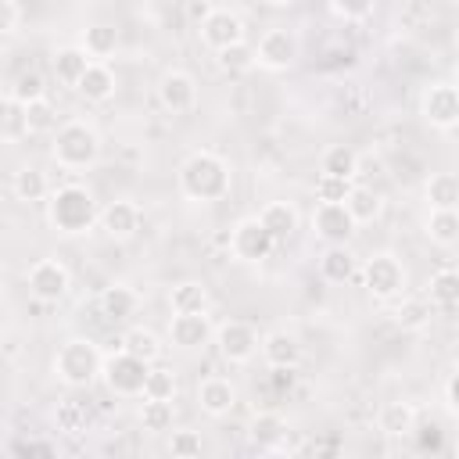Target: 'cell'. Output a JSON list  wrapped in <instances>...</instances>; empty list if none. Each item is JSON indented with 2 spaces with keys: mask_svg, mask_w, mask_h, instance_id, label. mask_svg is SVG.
Instances as JSON below:
<instances>
[{
  "mask_svg": "<svg viewBox=\"0 0 459 459\" xmlns=\"http://www.w3.org/2000/svg\"><path fill=\"white\" fill-rule=\"evenodd\" d=\"M179 190L190 201H222L230 194V165L215 151H190L179 165Z\"/></svg>",
  "mask_w": 459,
  "mask_h": 459,
  "instance_id": "6da1fadb",
  "label": "cell"
},
{
  "mask_svg": "<svg viewBox=\"0 0 459 459\" xmlns=\"http://www.w3.org/2000/svg\"><path fill=\"white\" fill-rule=\"evenodd\" d=\"M47 219H50V226H54L57 233L79 237V233H86V230L100 219V212H97L93 194H90L86 186L65 183V186H57V190L50 194V201H47Z\"/></svg>",
  "mask_w": 459,
  "mask_h": 459,
  "instance_id": "7a4b0ae2",
  "label": "cell"
},
{
  "mask_svg": "<svg viewBox=\"0 0 459 459\" xmlns=\"http://www.w3.org/2000/svg\"><path fill=\"white\" fill-rule=\"evenodd\" d=\"M104 373V355L90 337H68L54 355V377L65 387H90Z\"/></svg>",
  "mask_w": 459,
  "mask_h": 459,
  "instance_id": "3957f363",
  "label": "cell"
},
{
  "mask_svg": "<svg viewBox=\"0 0 459 459\" xmlns=\"http://www.w3.org/2000/svg\"><path fill=\"white\" fill-rule=\"evenodd\" d=\"M50 154L61 169L68 172H82L90 165H97L100 158V136L90 122H65L57 133H54V143H50Z\"/></svg>",
  "mask_w": 459,
  "mask_h": 459,
  "instance_id": "277c9868",
  "label": "cell"
},
{
  "mask_svg": "<svg viewBox=\"0 0 459 459\" xmlns=\"http://www.w3.org/2000/svg\"><path fill=\"white\" fill-rule=\"evenodd\" d=\"M147 377H151V366L133 359L129 351H115L104 359V387L115 394V398H143V387H147Z\"/></svg>",
  "mask_w": 459,
  "mask_h": 459,
  "instance_id": "5b68a950",
  "label": "cell"
},
{
  "mask_svg": "<svg viewBox=\"0 0 459 459\" xmlns=\"http://www.w3.org/2000/svg\"><path fill=\"white\" fill-rule=\"evenodd\" d=\"M215 344H219V355L233 366H244L262 351V337L247 319H226L215 330Z\"/></svg>",
  "mask_w": 459,
  "mask_h": 459,
  "instance_id": "8992f818",
  "label": "cell"
},
{
  "mask_svg": "<svg viewBox=\"0 0 459 459\" xmlns=\"http://www.w3.org/2000/svg\"><path fill=\"white\" fill-rule=\"evenodd\" d=\"M362 280H366V290H369L377 301H391V298H398V294L405 290V265H402L394 255L380 251V255L366 258Z\"/></svg>",
  "mask_w": 459,
  "mask_h": 459,
  "instance_id": "52a82bcc",
  "label": "cell"
},
{
  "mask_svg": "<svg viewBox=\"0 0 459 459\" xmlns=\"http://www.w3.org/2000/svg\"><path fill=\"white\" fill-rule=\"evenodd\" d=\"M25 283H29V294H32L36 301L54 305V301H61V298L68 294L72 276H68V269H65L57 258H36V262L29 265V273H25Z\"/></svg>",
  "mask_w": 459,
  "mask_h": 459,
  "instance_id": "ba28073f",
  "label": "cell"
},
{
  "mask_svg": "<svg viewBox=\"0 0 459 459\" xmlns=\"http://www.w3.org/2000/svg\"><path fill=\"white\" fill-rule=\"evenodd\" d=\"M273 247H276V240H273V233L262 226L258 215H247V219H240V222L230 230V251H233V258H240V262H262V258H269Z\"/></svg>",
  "mask_w": 459,
  "mask_h": 459,
  "instance_id": "9c48e42d",
  "label": "cell"
},
{
  "mask_svg": "<svg viewBox=\"0 0 459 459\" xmlns=\"http://www.w3.org/2000/svg\"><path fill=\"white\" fill-rule=\"evenodd\" d=\"M420 115L434 129L459 126V90H455V82H430L420 97Z\"/></svg>",
  "mask_w": 459,
  "mask_h": 459,
  "instance_id": "30bf717a",
  "label": "cell"
},
{
  "mask_svg": "<svg viewBox=\"0 0 459 459\" xmlns=\"http://www.w3.org/2000/svg\"><path fill=\"white\" fill-rule=\"evenodd\" d=\"M298 36L290 32V29H283V25H276V29H265L262 32V39H258V47H255V57H258V65L262 68H269V72H287L294 61H298Z\"/></svg>",
  "mask_w": 459,
  "mask_h": 459,
  "instance_id": "8fae6325",
  "label": "cell"
},
{
  "mask_svg": "<svg viewBox=\"0 0 459 459\" xmlns=\"http://www.w3.org/2000/svg\"><path fill=\"white\" fill-rule=\"evenodd\" d=\"M201 43L212 47L215 54L226 50V47H237V43H247L244 39V18L230 7H215L208 14V22L201 25Z\"/></svg>",
  "mask_w": 459,
  "mask_h": 459,
  "instance_id": "7c38bea8",
  "label": "cell"
},
{
  "mask_svg": "<svg viewBox=\"0 0 459 459\" xmlns=\"http://www.w3.org/2000/svg\"><path fill=\"white\" fill-rule=\"evenodd\" d=\"M158 100H161V108L172 111V115L194 111V104H197V82H194V75L183 72V68L165 72L161 82H158Z\"/></svg>",
  "mask_w": 459,
  "mask_h": 459,
  "instance_id": "4fadbf2b",
  "label": "cell"
},
{
  "mask_svg": "<svg viewBox=\"0 0 459 459\" xmlns=\"http://www.w3.org/2000/svg\"><path fill=\"white\" fill-rule=\"evenodd\" d=\"M355 219H351V212L344 208V204H316V212H312V230L330 244V247H337V244H348L351 240V233H355Z\"/></svg>",
  "mask_w": 459,
  "mask_h": 459,
  "instance_id": "5bb4252c",
  "label": "cell"
},
{
  "mask_svg": "<svg viewBox=\"0 0 459 459\" xmlns=\"http://www.w3.org/2000/svg\"><path fill=\"white\" fill-rule=\"evenodd\" d=\"M262 359L273 366V369H298L301 362V341L287 330H269L262 337Z\"/></svg>",
  "mask_w": 459,
  "mask_h": 459,
  "instance_id": "9a60e30c",
  "label": "cell"
},
{
  "mask_svg": "<svg viewBox=\"0 0 459 459\" xmlns=\"http://www.w3.org/2000/svg\"><path fill=\"white\" fill-rule=\"evenodd\" d=\"M197 405H201V412H208V416H226V412L237 405V387H233V380H226V377H204V380L197 384Z\"/></svg>",
  "mask_w": 459,
  "mask_h": 459,
  "instance_id": "2e32d148",
  "label": "cell"
},
{
  "mask_svg": "<svg viewBox=\"0 0 459 459\" xmlns=\"http://www.w3.org/2000/svg\"><path fill=\"white\" fill-rule=\"evenodd\" d=\"M212 323H208V316L204 312H197V316H172L169 319V337H172V344L176 348H201V344H208L212 341Z\"/></svg>",
  "mask_w": 459,
  "mask_h": 459,
  "instance_id": "e0dca14e",
  "label": "cell"
},
{
  "mask_svg": "<svg viewBox=\"0 0 459 459\" xmlns=\"http://www.w3.org/2000/svg\"><path fill=\"white\" fill-rule=\"evenodd\" d=\"M100 230L111 237V240H129L136 230H140V208L133 201H111L104 212H100Z\"/></svg>",
  "mask_w": 459,
  "mask_h": 459,
  "instance_id": "ac0fdd59",
  "label": "cell"
},
{
  "mask_svg": "<svg viewBox=\"0 0 459 459\" xmlns=\"http://www.w3.org/2000/svg\"><path fill=\"white\" fill-rule=\"evenodd\" d=\"M423 197L430 212H459V176L455 172H434L423 186Z\"/></svg>",
  "mask_w": 459,
  "mask_h": 459,
  "instance_id": "d6986e66",
  "label": "cell"
},
{
  "mask_svg": "<svg viewBox=\"0 0 459 459\" xmlns=\"http://www.w3.org/2000/svg\"><path fill=\"white\" fill-rule=\"evenodd\" d=\"M115 72L104 65V61H93L90 65V72L79 79V86H75V93L79 97H86L90 104H104V100H111L115 97Z\"/></svg>",
  "mask_w": 459,
  "mask_h": 459,
  "instance_id": "ffe728a7",
  "label": "cell"
},
{
  "mask_svg": "<svg viewBox=\"0 0 459 459\" xmlns=\"http://www.w3.org/2000/svg\"><path fill=\"white\" fill-rule=\"evenodd\" d=\"M247 437H251L255 448H276L287 437V420L273 409H262V412H255V420L247 427Z\"/></svg>",
  "mask_w": 459,
  "mask_h": 459,
  "instance_id": "44dd1931",
  "label": "cell"
},
{
  "mask_svg": "<svg viewBox=\"0 0 459 459\" xmlns=\"http://www.w3.org/2000/svg\"><path fill=\"white\" fill-rule=\"evenodd\" d=\"M122 351H129L133 359H140V362L154 366V362L161 359L165 344H161V337H158L151 326H133V330H126V333H122Z\"/></svg>",
  "mask_w": 459,
  "mask_h": 459,
  "instance_id": "7402d4cb",
  "label": "cell"
},
{
  "mask_svg": "<svg viewBox=\"0 0 459 459\" xmlns=\"http://www.w3.org/2000/svg\"><path fill=\"white\" fill-rule=\"evenodd\" d=\"M90 54L82 50V47H61L57 54H54V75L65 82V86H79V79L90 72Z\"/></svg>",
  "mask_w": 459,
  "mask_h": 459,
  "instance_id": "603a6c76",
  "label": "cell"
},
{
  "mask_svg": "<svg viewBox=\"0 0 459 459\" xmlns=\"http://www.w3.org/2000/svg\"><path fill=\"white\" fill-rule=\"evenodd\" d=\"M169 305L176 316H197V312H208V290L204 283L197 280H183L169 290Z\"/></svg>",
  "mask_w": 459,
  "mask_h": 459,
  "instance_id": "cb8c5ba5",
  "label": "cell"
},
{
  "mask_svg": "<svg viewBox=\"0 0 459 459\" xmlns=\"http://www.w3.org/2000/svg\"><path fill=\"white\" fill-rule=\"evenodd\" d=\"M262 226L273 233V240H287L294 230H298V208L290 201H269L262 208Z\"/></svg>",
  "mask_w": 459,
  "mask_h": 459,
  "instance_id": "d4e9b609",
  "label": "cell"
},
{
  "mask_svg": "<svg viewBox=\"0 0 459 459\" xmlns=\"http://www.w3.org/2000/svg\"><path fill=\"white\" fill-rule=\"evenodd\" d=\"M136 308H140V294H136L133 287H126V283L104 287V294H100V312H104L108 319H129Z\"/></svg>",
  "mask_w": 459,
  "mask_h": 459,
  "instance_id": "484cf974",
  "label": "cell"
},
{
  "mask_svg": "<svg viewBox=\"0 0 459 459\" xmlns=\"http://www.w3.org/2000/svg\"><path fill=\"white\" fill-rule=\"evenodd\" d=\"M323 176H337V179H355L359 176V154L348 147V143H333L323 151V161H319Z\"/></svg>",
  "mask_w": 459,
  "mask_h": 459,
  "instance_id": "4316f807",
  "label": "cell"
},
{
  "mask_svg": "<svg viewBox=\"0 0 459 459\" xmlns=\"http://www.w3.org/2000/svg\"><path fill=\"white\" fill-rule=\"evenodd\" d=\"M344 208H348V212H351V219L362 226V222L380 219V212H384V197H380L373 186H359V183H351V194H348Z\"/></svg>",
  "mask_w": 459,
  "mask_h": 459,
  "instance_id": "83f0119b",
  "label": "cell"
},
{
  "mask_svg": "<svg viewBox=\"0 0 459 459\" xmlns=\"http://www.w3.org/2000/svg\"><path fill=\"white\" fill-rule=\"evenodd\" d=\"M412 423H416V409H412L409 402H398V398H394V402H384L380 412H377V427H380L384 434H391V437L409 434Z\"/></svg>",
  "mask_w": 459,
  "mask_h": 459,
  "instance_id": "f1b7e54d",
  "label": "cell"
},
{
  "mask_svg": "<svg viewBox=\"0 0 459 459\" xmlns=\"http://www.w3.org/2000/svg\"><path fill=\"white\" fill-rule=\"evenodd\" d=\"M4 97H11L14 104H36V100H43L47 97V79L36 72V68H29V72H18L14 79H11V86H7V93Z\"/></svg>",
  "mask_w": 459,
  "mask_h": 459,
  "instance_id": "f546056e",
  "label": "cell"
},
{
  "mask_svg": "<svg viewBox=\"0 0 459 459\" xmlns=\"http://www.w3.org/2000/svg\"><path fill=\"white\" fill-rule=\"evenodd\" d=\"M14 194H18V201H43V197H50L54 190H50V183H47V172L43 169H36V165H22L18 172H14Z\"/></svg>",
  "mask_w": 459,
  "mask_h": 459,
  "instance_id": "4dcf8cb0",
  "label": "cell"
},
{
  "mask_svg": "<svg viewBox=\"0 0 459 459\" xmlns=\"http://www.w3.org/2000/svg\"><path fill=\"white\" fill-rule=\"evenodd\" d=\"M54 423H57L61 434L79 437V434L90 430V409H86L82 402H75V398H65V402H57V409H54Z\"/></svg>",
  "mask_w": 459,
  "mask_h": 459,
  "instance_id": "1f68e13d",
  "label": "cell"
},
{
  "mask_svg": "<svg viewBox=\"0 0 459 459\" xmlns=\"http://www.w3.org/2000/svg\"><path fill=\"white\" fill-rule=\"evenodd\" d=\"M319 273H323L326 280H333V283H344V280L355 276V255H351L344 244L326 247L323 258H319Z\"/></svg>",
  "mask_w": 459,
  "mask_h": 459,
  "instance_id": "d6a6232c",
  "label": "cell"
},
{
  "mask_svg": "<svg viewBox=\"0 0 459 459\" xmlns=\"http://www.w3.org/2000/svg\"><path fill=\"white\" fill-rule=\"evenodd\" d=\"M115 47H118V29H115V25L97 22V25H90V29L82 32V50L90 54V61H100V57L115 54Z\"/></svg>",
  "mask_w": 459,
  "mask_h": 459,
  "instance_id": "836d02e7",
  "label": "cell"
},
{
  "mask_svg": "<svg viewBox=\"0 0 459 459\" xmlns=\"http://www.w3.org/2000/svg\"><path fill=\"white\" fill-rule=\"evenodd\" d=\"M391 319L402 326V330H423L430 323V301L427 298H402L394 308H391Z\"/></svg>",
  "mask_w": 459,
  "mask_h": 459,
  "instance_id": "e575fe53",
  "label": "cell"
},
{
  "mask_svg": "<svg viewBox=\"0 0 459 459\" xmlns=\"http://www.w3.org/2000/svg\"><path fill=\"white\" fill-rule=\"evenodd\" d=\"M427 301H430V305H441V308L459 305V273H455V269L434 273L430 283H427Z\"/></svg>",
  "mask_w": 459,
  "mask_h": 459,
  "instance_id": "d590c367",
  "label": "cell"
},
{
  "mask_svg": "<svg viewBox=\"0 0 459 459\" xmlns=\"http://www.w3.org/2000/svg\"><path fill=\"white\" fill-rule=\"evenodd\" d=\"M427 237L441 247L455 244L459 240V212H430L427 219Z\"/></svg>",
  "mask_w": 459,
  "mask_h": 459,
  "instance_id": "8d00e7d4",
  "label": "cell"
},
{
  "mask_svg": "<svg viewBox=\"0 0 459 459\" xmlns=\"http://www.w3.org/2000/svg\"><path fill=\"white\" fill-rule=\"evenodd\" d=\"M25 129H29V136H32V133L61 129V126H57V108H54L47 97L36 100V104H25Z\"/></svg>",
  "mask_w": 459,
  "mask_h": 459,
  "instance_id": "74e56055",
  "label": "cell"
},
{
  "mask_svg": "<svg viewBox=\"0 0 459 459\" xmlns=\"http://www.w3.org/2000/svg\"><path fill=\"white\" fill-rule=\"evenodd\" d=\"M176 373L165 369V366H151V377H147V387H143V398L151 402H172L176 398Z\"/></svg>",
  "mask_w": 459,
  "mask_h": 459,
  "instance_id": "f35d334b",
  "label": "cell"
},
{
  "mask_svg": "<svg viewBox=\"0 0 459 459\" xmlns=\"http://www.w3.org/2000/svg\"><path fill=\"white\" fill-rule=\"evenodd\" d=\"M172 402H151V398H143L140 402V423H143V430H151V434H161V430H169L172 427Z\"/></svg>",
  "mask_w": 459,
  "mask_h": 459,
  "instance_id": "ab89813d",
  "label": "cell"
},
{
  "mask_svg": "<svg viewBox=\"0 0 459 459\" xmlns=\"http://www.w3.org/2000/svg\"><path fill=\"white\" fill-rule=\"evenodd\" d=\"M215 61H219V68H226V72H244V68H251L258 57H255V47H251V43H237V47L219 50Z\"/></svg>",
  "mask_w": 459,
  "mask_h": 459,
  "instance_id": "60d3db41",
  "label": "cell"
},
{
  "mask_svg": "<svg viewBox=\"0 0 459 459\" xmlns=\"http://www.w3.org/2000/svg\"><path fill=\"white\" fill-rule=\"evenodd\" d=\"M201 448H204V441L197 430H172V437H169L172 459H201Z\"/></svg>",
  "mask_w": 459,
  "mask_h": 459,
  "instance_id": "b9f144b4",
  "label": "cell"
},
{
  "mask_svg": "<svg viewBox=\"0 0 459 459\" xmlns=\"http://www.w3.org/2000/svg\"><path fill=\"white\" fill-rule=\"evenodd\" d=\"M351 194V183L348 179H337V176H319L316 179V197L319 204H344Z\"/></svg>",
  "mask_w": 459,
  "mask_h": 459,
  "instance_id": "7bdbcfd3",
  "label": "cell"
},
{
  "mask_svg": "<svg viewBox=\"0 0 459 459\" xmlns=\"http://www.w3.org/2000/svg\"><path fill=\"white\" fill-rule=\"evenodd\" d=\"M22 133H29V129H25V108L14 104L11 97H4V140L14 143Z\"/></svg>",
  "mask_w": 459,
  "mask_h": 459,
  "instance_id": "ee69618b",
  "label": "cell"
},
{
  "mask_svg": "<svg viewBox=\"0 0 459 459\" xmlns=\"http://www.w3.org/2000/svg\"><path fill=\"white\" fill-rule=\"evenodd\" d=\"M18 25H22V7L14 0H0V36L18 32Z\"/></svg>",
  "mask_w": 459,
  "mask_h": 459,
  "instance_id": "f6af8a7d",
  "label": "cell"
},
{
  "mask_svg": "<svg viewBox=\"0 0 459 459\" xmlns=\"http://www.w3.org/2000/svg\"><path fill=\"white\" fill-rule=\"evenodd\" d=\"M22 452H25V459H57V445L47 437H29L22 445Z\"/></svg>",
  "mask_w": 459,
  "mask_h": 459,
  "instance_id": "bcb514c9",
  "label": "cell"
},
{
  "mask_svg": "<svg viewBox=\"0 0 459 459\" xmlns=\"http://www.w3.org/2000/svg\"><path fill=\"white\" fill-rule=\"evenodd\" d=\"M330 11L337 18H366L373 14V4H330Z\"/></svg>",
  "mask_w": 459,
  "mask_h": 459,
  "instance_id": "7dc6e473",
  "label": "cell"
},
{
  "mask_svg": "<svg viewBox=\"0 0 459 459\" xmlns=\"http://www.w3.org/2000/svg\"><path fill=\"white\" fill-rule=\"evenodd\" d=\"M183 11H186V18H190V22H197V29H201V25L208 22V14H212L215 7H212L208 0H190V4L183 7Z\"/></svg>",
  "mask_w": 459,
  "mask_h": 459,
  "instance_id": "c3c4849f",
  "label": "cell"
},
{
  "mask_svg": "<svg viewBox=\"0 0 459 459\" xmlns=\"http://www.w3.org/2000/svg\"><path fill=\"white\" fill-rule=\"evenodd\" d=\"M312 459H348V455H344V448L337 441H323V445L312 448Z\"/></svg>",
  "mask_w": 459,
  "mask_h": 459,
  "instance_id": "681fc988",
  "label": "cell"
},
{
  "mask_svg": "<svg viewBox=\"0 0 459 459\" xmlns=\"http://www.w3.org/2000/svg\"><path fill=\"white\" fill-rule=\"evenodd\" d=\"M445 398H448V409L459 412V366H455V373H452L448 384H445Z\"/></svg>",
  "mask_w": 459,
  "mask_h": 459,
  "instance_id": "f907efd6",
  "label": "cell"
},
{
  "mask_svg": "<svg viewBox=\"0 0 459 459\" xmlns=\"http://www.w3.org/2000/svg\"><path fill=\"white\" fill-rule=\"evenodd\" d=\"M273 380H276V387L283 391V387L294 384V369H273Z\"/></svg>",
  "mask_w": 459,
  "mask_h": 459,
  "instance_id": "816d5d0a",
  "label": "cell"
},
{
  "mask_svg": "<svg viewBox=\"0 0 459 459\" xmlns=\"http://www.w3.org/2000/svg\"><path fill=\"white\" fill-rule=\"evenodd\" d=\"M72 459H93V455H72Z\"/></svg>",
  "mask_w": 459,
  "mask_h": 459,
  "instance_id": "f5cc1de1",
  "label": "cell"
},
{
  "mask_svg": "<svg viewBox=\"0 0 459 459\" xmlns=\"http://www.w3.org/2000/svg\"><path fill=\"white\" fill-rule=\"evenodd\" d=\"M455 90H459V68H455Z\"/></svg>",
  "mask_w": 459,
  "mask_h": 459,
  "instance_id": "db71d44e",
  "label": "cell"
}]
</instances>
